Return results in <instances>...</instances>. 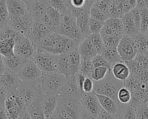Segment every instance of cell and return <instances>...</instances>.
<instances>
[{
    "mask_svg": "<svg viewBox=\"0 0 148 119\" xmlns=\"http://www.w3.org/2000/svg\"><path fill=\"white\" fill-rule=\"evenodd\" d=\"M128 15L130 16L131 19L134 22L135 24L140 29V13L139 10L136 8H134L132 9L129 12L127 13Z\"/></svg>",
    "mask_w": 148,
    "mask_h": 119,
    "instance_id": "681fc988",
    "label": "cell"
},
{
    "mask_svg": "<svg viewBox=\"0 0 148 119\" xmlns=\"http://www.w3.org/2000/svg\"><path fill=\"white\" fill-rule=\"evenodd\" d=\"M101 35V34H100ZM104 48H117L121 38L109 35H101Z\"/></svg>",
    "mask_w": 148,
    "mask_h": 119,
    "instance_id": "74e56055",
    "label": "cell"
},
{
    "mask_svg": "<svg viewBox=\"0 0 148 119\" xmlns=\"http://www.w3.org/2000/svg\"><path fill=\"white\" fill-rule=\"evenodd\" d=\"M57 73L64 75L65 77L76 75L79 70L75 68L71 63L66 53L56 55Z\"/></svg>",
    "mask_w": 148,
    "mask_h": 119,
    "instance_id": "ac0fdd59",
    "label": "cell"
},
{
    "mask_svg": "<svg viewBox=\"0 0 148 119\" xmlns=\"http://www.w3.org/2000/svg\"><path fill=\"white\" fill-rule=\"evenodd\" d=\"M69 39L53 33L42 41L39 48L55 55L65 54L66 53V46Z\"/></svg>",
    "mask_w": 148,
    "mask_h": 119,
    "instance_id": "277c9868",
    "label": "cell"
},
{
    "mask_svg": "<svg viewBox=\"0 0 148 119\" xmlns=\"http://www.w3.org/2000/svg\"><path fill=\"white\" fill-rule=\"evenodd\" d=\"M121 59L125 62L132 61L137 55V50L132 37L124 35L117 47Z\"/></svg>",
    "mask_w": 148,
    "mask_h": 119,
    "instance_id": "8fae6325",
    "label": "cell"
},
{
    "mask_svg": "<svg viewBox=\"0 0 148 119\" xmlns=\"http://www.w3.org/2000/svg\"><path fill=\"white\" fill-rule=\"evenodd\" d=\"M94 92L99 95H104L118 101L117 93L123 86V82L116 80L112 73H108L106 76L99 81H94Z\"/></svg>",
    "mask_w": 148,
    "mask_h": 119,
    "instance_id": "6da1fadb",
    "label": "cell"
},
{
    "mask_svg": "<svg viewBox=\"0 0 148 119\" xmlns=\"http://www.w3.org/2000/svg\"><path fill=\"white\" fill-rule=\"evenodd\" d=\"M36 49V46L27 36L21 35L16 40L14 54L24 62L32 60Z\"/></svg>",
    "mask_w": 148,
    "mask_h": 119,
    "instance_id": "52a82bcc",
    "label": "cell"
},
{
    "mask_svg": "<svg viewBox=\"0 0 148 119\" xmlns=\"http://www.w3.org/2000/svg\"><path fill=\"white\" fill-rule=\"evenodd\" d=\"M80 103L85 111L96 118L102 110L98 99L94 91L85 93Z\"/></svg>",
    "mask_w": 148,
    "mask_h": 119,
    "instance_id": "9a60e30c",
    "label": "cell"
},
{
    "mask_svg": "<svg viewBox=\"0 0 148 119\" xmlns=\"http://www.w3.org/2000/svg\"><path fill=\"white\" fill-rule=\"evenodd\" d=\"M43 74L42 70L33 60H28L23 64L17 74L22 82H40Z\"/></svg>",
    "mask_w": 148,
    "mask_h": 119,
    "instance_id": "9c48e42d",
    "label": "cell"
},
{
    "mask_svg": "<svg viewBox=\"0 0 148 119\" xmlns=\"http://www.w3.org/2000/svg\"><path fill=\"white\" fill-rule=\"evenodd\" d=\"M135 8H136L138 9H140L144 8H148V1H146V0L136 1Z\"/></svg>",
    "mask_w": 148,
    "mask_h": 119,
    "instance_id": "9f6ffc18",
    "label": "cell"
},
{
    "mask_svg": "<svg viewBox=\"0 0 148 119\" xmlns=\"http://www.w3.org/2000/svg\"><path fill=\"white\" fill-rule=\"evenodd\" d=\"M66 77L58 73L43 74L40 84L43 93L59 95L62 89Z\"/></svg>",
    "mask_w": 148,
    "mask_h": 119,
    "instance_id": "7a4b0ae2",
    "label": "cell"
},
{
    "mask_svg": "<svg viewBox=\"0 0 148 119\" xmlns=\"http://www.w3.org/2000/svg\"><path fill=\"white\" fill-rule=\"evenodd\" d=\"M111 73L113 76L117 80L124 82L130 75V70L125 62H119L112 66Z\"/></svg>",
    "mask_w": 148,
    "mask_h": 119,
    "instance_id": "cb8c5ba5",
    "label": "cell"
},
{
    "mask_svg": "<svg viewBox=\"0 0 148 119\" xmlns=\"http://www.w3.org/2000/svg\"><path fill=\"white\" fill-rule=\"evenodd\" d=\"M110 73L109 69L105 67H98L94 68L91 75V78L94 81H99L102 80L108 74Z\"/></svg>",
    "mask_w": 148,
    "mask_h": 119,
    "instance_id": "f35d334b",
    "label": "cell"
},
{
    "mask_svg": "<svg viewBox=\"0 0 148 119\" xmlns=\"http://www.w3.org/2000/svg\"><path fill=\"white\" fill-rule=\"evenodd\" d=\"M92 63L94 68L98 67H105L109 69L110 72H111L112 66L107 62V60L101 55H97V56H95L92 59Z\"/></svg>",
    "mask_w": 148,
    "mask_h": 119,
    "instance_id": "bcb514c9",
    "label": "cell"
},
{
    "mask_svg": "<svg viewBox=\"0 0 148 119\" xmlns=\"http://www.w3.org/2000/svg\"><path fill=\"white\" fill-rule=\"evenodd\" d=\"M79 119H97V118L96 117L90 115V114L87 113L83 109Z\"/></svg>",
    "mask_w": 148,
    "mask_h": 119,
    "instance_id": "680465c9",
    "label": "cell"
},
{
    "mask_svg": "<svg viewBox=\"0 0 148 119\" xmlns=\"http://www.w3.org/2000/svg\"><path fill=\"white\" fill-rule=\"evenodd\" d=\"M75 77H76V82L77 84L78 87L79 88V89L80 90H82V87H83V85L84 83V81L86 78V76H84L83 74H82L80 72H78L76 75H75Z\"/></svg>",
    "mask_w": 148,
    "mask_h": 119,
    "instance_id": "816d5d0a",
    "label": "cell"
},
{
    "mask_svg": "<svg viewBox=\"0 0 148 119\" xmlns=\"http://www.w3.org/2000/svg\"><path fill=\"white\" fill-rule=\"evenodd\" d=\"M18 119H32L29 113L27 110H24L21 111Z\"/></svg>",
    "mask_w": 148,
    "mask_h": 119,
    "instance_id": "91938a15",
    "label": "cell"
},
{
    "mask_svg": "<svg viewBox=\"0 0 148 119\" xmlns=\"http://www.w3.org/2000/svg\"><path fill=\"white\" fill-rule=\"evenodd\" d=\"M136 1H112L108 16L109 18L121 19L124 15L135 8Z\"/></svg>",
    "mask_w": 148,
    "mask_h": 119,
    "instance_id": "4fadbf2b",
    "label": "cell"
},
{
    "mask_svg": "<svg viewBox=\"0 0 148 119\" xmlns=\"http://www.w3.org/2000/svg\"><path fill=\"white\" fill-rule=\"evenodd\" d=\"M4 106L8 119H18L23 111L16 100L14 92L8 95L5 100Z\"/></svg>",
    "mask_w": 148,
    "mask_h": 119,
    "instance_id": "d6986e66",
    "label": "cell"
},
{
    "mask_svg": "<svg viewBox=\"0 0 148 119\" xmlns=\"http://www.w3.org/2000/svg\"><path fill=\"white\" fill-rule=\"evenodd\" d=\"M10 16L8 12L6 1H0V28L8 25Z\"/></svg>",
    "mask_w": 148,
    "mask_h": 119,
    "instance_id": "e575fe53",
    "label": "cell"
},
{
    "mask_svg": "<svg viewBox=\"0 0 148 119\" xmlns=\"http://www.w3.org/2000/svg\"><path fill=\"white\" fill-rule=\"evenodd\" d=\"M16 91L24 100L27 109L43 93L40 82H22Z\"/></svg>",
    "mask_w": 148,
    "mask_h": 119,
    "instance_id": "8992f818",
    "label": "cell"
},
{
    "mask_svg": "<svg viewBox=\"0 0 148 119\" xmlns=\"http://www.w3.org/2000/svg\"><path fill=\"white\" fill-rule=\"evenodd\" d=\"M78 50L82 59H92L97 55L94 45L92 43L90 34L86 36L80 43Z\"/></svg>",
    "mask_w": 148,
    "mask_h": 119,
    "instance_id": "ffe728a7",
    "label": "cell"
},
{
    "mask_svg": "<svg viewBox=\"0 0 148 119\" xmlns=\"http://www.w3.org/2000/svg\"><path fill=\"white\" fill-rule=\"evenodd\" d=\"M14 39H6L0 41V54L4 57H9L14 55Z\"/></svg>",
    "mask_w": 148,
    "mask_h": 119,
    "instance_id": "f546056e",
    "label": "cell"
},
{
    "mask_svg": "<svg viewBox=\"0 0 148 119\" xmlns=\"http://www.w3.org/2000/svg\"><path fill=\"white\" fill-rule=\"evenodd\" d=\"M121 20L123 24L124 35L132 37L140 32V29L136 27L128 13L124 15Z\"/></svg>",
    "mask_w": 148,
    "mask_h": 119,
    "instance_id": "f1b7e54d",
    "label": "cell"
},
{
    "mask_svg": "<svg viewBox=\"0 0 148 119\" xmlns=\"http://www.w3.org/2000/svg\"><path fill=\"white\" fill-rule=\"evenodd\" d=\"M9 93L0 84V103H4Z\"/></svg>",
    "mask_w": 148,
    "mask_h": 119,
    "instance_id": "11a10c76",
    "label": "cell"
},
{
    "mask_svg": "<svg viewBox=\"0 0 148 119\" xmlns=\"http://www.w3.org/2000/svg\"><path fill=\"white\" fill-rule=\"evenodd\" d=\"M138 119H148V101L135 109Z\"/></svg>",
    "mask_w": 148,
    "mask_h": 119,
    "instance_id": "c3c4849f",
    "label": "cell"
},
{
    "mask_svg": "<svg viewBox=\"0 0 148 119\" xmlns=\"http://www.w3.org/2000/svg\"><path fill=\"white\" fill-rule=\"evenodd\" d=\"M27 13L38 23H43L47 11L50 6L48 1H25Z\"/></svg>",
    "mask_w": 148,
    "mask_h": 119,
    "instance_id": "ba28073f",
    "label": "cell"
},
{
    "mask_svg": "<svg viewBox=\"0 0 148 119\" xmlns=\"http://www.w3.org/2000/svg\"><path fill=\"white\" fill-rule=\"evenodd\" d=\"M57 34L70 38L79 45L85 38L77 26L76 18L72 15L61 16Z\"/></svg>",
    "mask_w": 148,
    "mask_h": 119,
    "instance_id": "3957f363",
    "label": "cell"
},
{
    "mask_svg": "<svg viewBox=\"0 0 148 119\" xmlns=\"http://www.w3.org/2000/svg\"><path fill=\"white\" fill-rule=\"evenodd\" d=\"M6 1L10 18L19 17L27 13L25 1L8 0Z\"/></svg>",
    "mask_w": 148,
    "mask_h": 119,
    "instance_id": "44dd1931",
    "label": "cell"
},
{
    "mask_svg": "<svg viewBox=\"0 0 148 119\" xmlns=\"http://www.w3.org/2000/svg\"><path fill=\"white\" fill-rule=\"evenodd\" d=\"M90 17L91 19H95L99 21H101L102 22H105L106 20H108L109 17L98 10L97 9L95 8L94 7L92 6L90 11Z\"/></svg>",
    "mask_w": 148,
    "mask_h": 119,
    "instance_id": "7dc6e473",
    "label": "cell"
},
{
    "mask_svg": "<svg viewBox=\"0 0 148 119\" xmlns=\"http://www.w3.org/2000/svg\"><path fill=\"white\" fill-rule=\"evenodd\" d=\"M101 55L107 60V62L112 66L114 64L124 62L120 57L117 48H104Z\"/></svg>",
    "mask_w": 148,
    "mask_h": 119,
    "instance_id": "4dcf8cb0",
    "label": "cell"
},
{
    "mask_svg": "<svg viewBox=\"0 0 148 119\" xmlns=\"http://www.w3.org/2000/svg\"><path fill=\"white\" fill-rule=\"evenodd\" d=\"M90 36L97 55H101L104 48V46L100 34H90Z\"/></svg>",
    "mask_w": 148,
    "mask_h": 119,
    "instance_id": "f6af8a7d",
    "label": "cell"
},
{
    "mask_svg": "<svg viewBox=\"0 0 148 119\" xmlns=\"http://www.w3.org/2000/svg\"><path fill=\"white\" fill-rule=\"evenodd\" d=\"M90 11L85 12L76 18L77 26L85 37L91 34L89 28Z\"/></svg>",
    "mask_w": 148,
    "mask_h": 119,
    "instance_id": "83f0119b",
    "label": "cell"
},
{
    "mask_svg": "<svg viewBox=\"0 0 148 119\" xmlns=\"http://www.w3.org/2000/svg\"><path fill=\"white\" fill-rule=\"evenodd\" d=\"M92 60V59L80 58V64L79 72L83 74L86 77L91 78V75L94 69Z\"/></svg>",
    "mask_w": 148,
    "mask_h": 119,
    "instance_id": "836d02e7",
    "label": "cell"
},
{
    "mask_svg": "<svg viewBox=\"0 0 148 119\" xmlns=\"http://www.w3.org/2000/svg\"><path fill=\"white\" fill-rule=\"evenodd\" d=\"M105 22L90 18L89 22V28L90 34H100Z\"/></svg>",
    "mask_w": 148,
    "mask_h": 119,
    "instance_id": "ee69618b",
    "label": "cell"
},
{
    "mask_svg": "<svg viewBox=\"0 0 148 119\" xmlns=\"http://www.w3.org/2000/svg\"><path fill=\"white\" fill-rule=\"evenodd\" d=\"M21 82L17 73L7 70L0 75V84L9 94L15 92Z\"/></svg>",
    "mask_w": 148,
    "mask_h": 119,
    "instance_id": "e0dca14e",
    "label": "cell"
},
{
    "mask_svg": "<svg viewBox=\"0 0 148 119\" xmlns=\"http://www.w3.org/2000/svg\"><path fill=\"white\" fill-rule=\"evenodd\" d=\"M21 35L8 25L0 28V41L6 39H14L15 41Z\"/></svg>",
    "mask_w": 148,
    "mask_h": 119,
    "instance_id": "8d00e7d4",
    "label": "cell"
},
{
    "mask_svg": "<svg viewBox=\"0 0 148 119\" xmlns=\"http://www.w3.org/2000/svg\"><path fill=\"white\" fill-rule=\"evenodd\" d=\"M147 30H148V29H147Z\"/></svg>",
    "mask_w": 148,
    "mask_h": 119,
    "instance_id": "be15d7a7",
    "label": "cell"
},
{
    "mask_svg": "<svg viewBox=\"0 0 148 119\" xmlns=\"http://www.w3.org/2000/svg\"><path fill=\"white\" fill-rule=\"evenodd\" d=\"M97 118V119H116V116L106 112L102 108V110H101Z\"/></svg>",
    "mask_w": 148,
    "mask_h": 119,
    "instance_id": "f5cc1de1",
    "label": "cell"
},
{
    "mask_svg": "<svg viewBox=\"0 0 148 119\" xmlns=\"http://www.w3.org/2000/svg\"><path fill=\"white\" fill-rule=\"evenodd\" d=\"M46 119H50L54 112L58 102V95L41 94L36 99Z\"/></svg>",
    "mask_w": 148,
    "mask_h": 119,
    "instance_id": "5bb4252c",
    "label": "cell"
},
{
    "mask_svg": "<svg viewBox=\"0 0 148 119\" xmlns=\"http://www.w3.org/2000/svg\"><path fill=\"white\" fill-rule=\"evenodd\" d=\"M0 119H8L4 106V103H0Z\"/></svg>",
    "mask_w": 148,
    "mask_h": 119,
    "instance_id": "6f0895ef",
    "label": "cell"
},
{
    "mask_svg": "<svg viewBox=\"0 0 148 119\" xmlns=\"http://www.w3.org/2000/svg\"><path fill=\"white\" fill-rule=\"evenodd\" d=\"M6 70V68L4 64L3 56L0 54V75L2 74Z\"/></svg>",
    "mask_w": 148,
    "mask_h": 119,
    "instance_id": "94428289",
    "label": "cell"
},
{
    "mask_svg": "<svg viewBox=\"0 0 148 119\" xmlns=\"http://www.w3.org/2000/svg\"><path fill=\"white\" fill-rule=\"evenodd\" d=\"M112 1H104V0H99V1H95L93 3L92 6L95 8L97 9L105 15H107L108 17L109 9Z\"/></svg>",
    "mask_w": 148,
    "mask_h": 119,
    "instance_id": "7bdbcfd3",
    "label": "cell"
},
{
    "mask_svg": "<svg viewBox=\"0 0 148 119\" xmlns=\"http://www.w3.org/2000/svg\"><path fill=\"white\" fill-rule=\"evenodd\" d=\"M94 82L90 77H86L82 87V90L84 93H88L94 91Z\"/></svg>",
    "mask_w": 148,
    "mask_h": 119,
    "instance_id": "f907efd6",
    "label": "cell"
},
{
    "mask_svg": "<svg viewBox=\"0 0 148 119\" xmlns=\"http://www.w3.org/2000/svg\"><path fill=\"white\" fill-rule=\"evenodd\" d=\"M51 33L49 27L44 23L33 21L27 34V37L36 48H39L42 41Z\"/></svg>",
    "mask_w": 148,
    "mask_h": 119,
    "instance_id": "7c38bea8",
    "label": "cell"
},
{
    "mask_svg": "<svg viewBox=\"0 0 148 119\" xmlns=\"http://www.w3.org/2000/svg\"><path fill=\"white\" fill-rule=\"evenodd\" d=\"M48 2L51 6L58 11L61 16L72 15L68 6V1L50 0Z\"/></svg>",
    "mask_w": 148,
    "mask_h": 119,
    "instance_id": "1f68e13d",
    "label": "cell"
},
{
    "mask_svg": "<svg viewBox=\"0 0 148 119\" xmlns=\"http://www.w3.org/2000/svg\"><path fill=\"white\" fill-rule=\"evenodd\" d=\"M132 38L137 50V54L145 55L148 49V37L146 34L139 32Z\"/></svg>",
    "mask_w": 148,
    "mask_h": 119,
    "instance_id": "484cf974",
    "label": "cell"
},
{
    "mask_svg": "<svg viewBox=\"0 0 148 119\" xmlns=\"http://www.w3.org/2000/svg\"><path fill=\"white\" fill-rule=\"evenodd\" d=\"M32 60L43 74L57 73L56 55L50 53L42 48H36Z\"/></svg>",
    "mask_w": 148,
    "mask_h": 119,
    "instance_id": "5b68a950",
    "label": "cell"
},
{
    "mask_svg": "<svg viewBox=\"0 0 148 119\" xmlns=\"http://www.w3.org/2000/svg\"><path fill=\"white\" fill-rule=\"evenodd\" d=\"M145 34H146V35H147V37H148V30L146 31V33Z\"/></svg>",
    "mask_w": 148,
    "mask_h": 119,
    "instance_id": "6125c7cd",
    "label": "cell"
},
{
    "mask_svg": "<svg viewBox=\"0 0 148 119\" xmlns=\"http://www.w3.org/2000/svg\"><path fill=\"white\" fill-rule=\"evenodd\" d=\"M50 119H72L68 114L63 105L58 100L57 106Z\"/></svg>",
    "mask_w": 148,
    "mask_h": 119,
    "instance_id": "ab89813d",
    "label": "cell"
},
{
    "mask_svg": "<svg viewBox=\"0 0 148 119\" xmlns=\"http://www.w3.org/2000/svg\"><path fill=\"white\" fill-rule=\"evenodd\" d=\"M138 10L140 17V32L146 33L148 29V8H144Z\"/></svg>",
    "mask_w": 148,
    "mask_h": 119,
    "instance_id": "b9f144b4",
    "label": "cell"
},
{
    "mask_svg": "<svg viewBox=\"0 0 148 119\" xmlns=\"http://www.w3.org/2000/svg\"><path fill=\"white\" fill-rule=\"evenodd\" d=\"M116 119H138L135 109L130 104H120Z\"/></svg>",
    "mask_w": 148,
    "mask_h": 119,
    "instance_id": "4316f807",
    "label": "cell"
},
{
    "mask_svg": "<svg viewBox=\"0 0 148 119\" xmlns=\"http://www.w3.org/2000/svg\"><path fill=\"white\" fill-rule=\"evenodd\" d=\"M27 110L29 113L32 119H46L37 100L32 103L27 109Z\"/></svg>",
    "mask_w": 148,
    "mask_h": 119,
    "instance_id": "d6a6232c",
    "label": "cell"
},
{
    "mask_svg": "<svg viewBox=\"0 0 148 119\" xmlns=\"http://www.w3.org/2000/svg\"><path fill=\"white\" fill-rule=\"evenodd\" d=\"M85 93L77 86L75 75L66 78L58 98L61 99L81 100Z\"/></svg>",
    "mask_w": 148,
    "mask_h": 119,
    "instance_id": "30bf717a",
    "label": "cell"
},
{
    "mask_svg": "<svg viewBox=\"0 0 148 119\" xmlns=\"http://www.w3.org/2000/svg\"><path fill=\"white\" fill-rule=\"evenodd\" d=\"M58 100L63 105L65 109L72 119H79L82 111V107L80 102L76 100L61 99Z\"/></svg>",
    "mask_w": 148,
    "mask_h": 119,
    "instance_id": "7402d4cb",
    "label": "cell"
},
{
    "mask_svg": "<svg viewBox=\"0 0 148 119\" xmlns=\"http://www.w3.org/2000/svg\"><path fill=\"white\" fill-rule=\"evenodd\" d=\"M3 59L6 70L17 74L25 63L15 54L9 57H3Z\"/></svg>",
    "mask_w": 148,
    "mask_h": 119,
    "instance_id": "d4e9b609",
    "label": "cell"
},
{
    "mask_svg": "<svg viewBox=\"0 0 148 119\" xmlns=\"http://www.w3.org/2000/svg\"><path fill=\"white\" fill-rule=\"evenodd\" d=\"M69 2L70 5L75 8H82L86 3V0H71Z\"/></svg>",
    "mask_w": 148,
    "mask_h": 119,
    "instance_id": "db71d44e",
    "label": "cell"
},
{
    "mask_svg": "<svg viewBox=\"0 0 148 119\" xmlns=\"http://www.w3.org/2000/svg\"><path fill=\"white\" fill-rule=\"evenodd\" d=\"M32 19L27 14L17 18H10L8 26L18 34L27 36L28 30L33 22Z\"/></svg>",
    "mask_w": 148,
    "mask_h": 119,
    "instance_id": "2e32d148",
    "label": "cell"
},
{
    "mask_svg": "<svg viewBox=\"0 0 148 119\" xmlns=\"http://www.w3.org/2000/svg\"><path fill=\"white\" fill-rule=\"evenodd\" d=\"M95 95L102 109L116 117L120 103L108 96L97 93H95Z\"/></svg>",
    "mask_w": 148,
    "mask_h": 119,
    "instance_id": "603a6c76",
    "label": "cell"
},
{
    "mask_svg": "<svg viewBox=\"0 0 148 119\" xmlns=\"http://www.w3.org/2000/svg\"><path fill=\"white\" fill-rule=\"evenodd\" d=\"M117 99L121 104H128L130 103L131 99V92L125 87H121L117 93Z\"/></svg>",
    "mask_w": 148,
    "mask_h": 119,
    "instance_id": "60d3db41",
    "label": "cell"
},
{
    "mask_svg": "<svg viewBox=\"0 0 148 119\" xmlns=\"http://www.w3.org/2000/svg\"><path fill=\"white\" fill-rule=\"evenodd\" d=\"M78 46L79 45L76 46L66 54L69 58L71 64L79 70L80 64V55L78 50Z\"/></svg>",
    "mask_w": 148,
    "mask_h": 119,
    "instance_id": "d590c367",
    "label": "cell"
}]
</instances>
